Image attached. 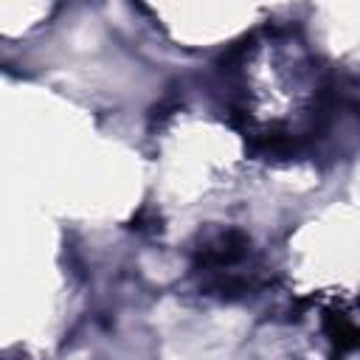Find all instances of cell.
I'll use <instances>...</instances> for the list:
<instances>
[{
  "instance_id": "1",
  "label": "cell",
  "mask_w": 360,
  "mask_h": 360,
  "mask_svg": "<svg viewBox=\"0 0 360 360\" xmlns=\"http://www.w3.org/2000/svg\"><path fill=\"white\" fill-rule=\"evenodd\" d=\"M323 329H326V335L338 352H349V349L360 346V326L354 321H349L343 312H326Z\"/></svg>"
}]
</instances>
